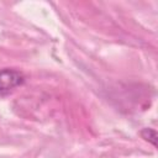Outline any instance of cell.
<instances>
[{
  "label": "cell",
  "instance_id": "1",
  "mask_svg": "<svg viewBox=\"0 0 158 158\" xmlns=\"http://www.w3.org/2000/svg\"><path fill=\"white\" fill-rule=\"evenodd\" d=\"M25 83V75L12 68L0 69V96H5Z\"/></svg>",
  "mask_w": 158,
  "mask_h": 158
},
{
  "label": "cell",
  "instance_id": "2",
  "mask_svg": "<svg viewBox=\"0 0 158 158\" xmlns=\"http://www.w3.org/2000/svg\"><path fill=\"white\" fill-rule=\"evenodd\" d=\"M141 136H142L143 139H146L149 143H152L153 147H157V132H156V130L149 128V127L148 128H143L141 131Z\"/></svg>",
  "mask_w": 158,
  "mask_h": 158
}]
</instances>
